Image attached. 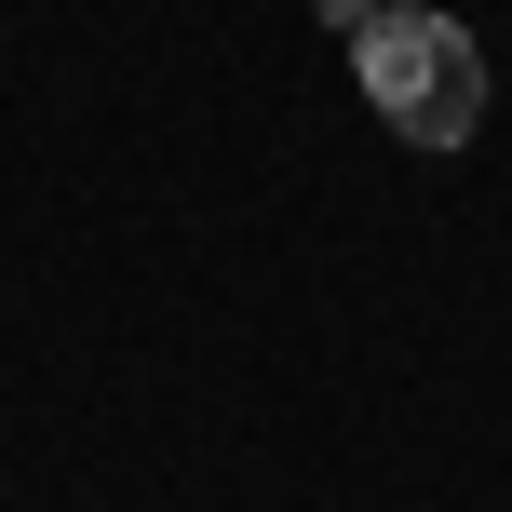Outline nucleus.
<instances>
[{
    "instance_id": "nucleus-2",
    "label": "nucleus",
    "mask_w": 512,
    "mask_h": 512,
    "mask_svg": "<svg viewBox=\"0 0 512 512\" xmlns=\"http://www.w3.org/2000/svg\"><path fill=\"white\" fill-rule=\"evenodd\" d=\"M324 14H337V27H351V41H364V27H378V0H324Z\"/></svg>"
},
{
    "instance_id": "nucleus-1",
    "label": "nucleus",
    "mask_w": 512,
    "mask_h": 512,
    "mask_svg": "<svg viewBox=\"0 0 512 512\" xmlns=\"http://www.w3.org/2000/svg\"><path fill=\"white\" fill-rule=\"evenodd\" d=\"M364 95H378V122H405V149H472V122H486V54H472L459 14H432V0H378V27L351 41Z\"/></svg>"
}]
</instances>
